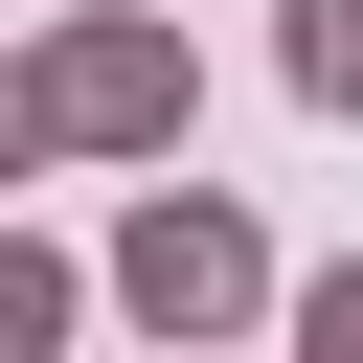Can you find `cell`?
Masks as SVG:
<instances>
[{
    "label": "cell",
    "instance_id": "1",
    "mask_svg": "<svg viewBox=\"0 0 363 363\" xmlns=\"http://www.w3.org/2000/svg\"><path fill=\"white\" fill-rule=\"evenodd\" d=\"M23 159H113V136H182V23H68L0 113Z\"/></svg>",
    "mask_w": 363,
    "mask_h": 363
},
{
    "label": "cell",
    "instance_id": "2",
    "mask_svg": "<svg viewBox=\"0 0 363 363\" xmlns=\"http://www.w3.org/2000/svg\"><path fill=\"white\" fill-rule=\"evenodd\" d=\"M113 295H136L159 340H204V318H250L272 272H250V227H227V204H136V227H113Z\"/></svg>",
    "mask_w": 363,
    "mask_h": 363
},
{
    "label": "cell",
    "instance_id": "3",
    "mask_svg": "<svg viewBox=\"0 0 363 363\" xmlns=\"http://www.w3.org/2000/svg\"><path fill=\"white\" fill-rule=\"evenodd\" d=\"M295 91H318V113H363V0H295Z\"/></svg>",
    "mask_w": 363,
    "mask_h": 363
},
{
    "label": "cell",
    "instance_id": "4",
    "mask_svg": "<svg viewBox=\"0 0 363 363\" xmlns=\"http://www.w3.org/2000/svg\"><path fill=\"white\" fill-rule=\"evenodd\" d=\"M295 340H318V363H363V272H318V295H295Z\"/></svg>",
    "mask_w": 363,
    "mask_h": 363
}]
</instances>
